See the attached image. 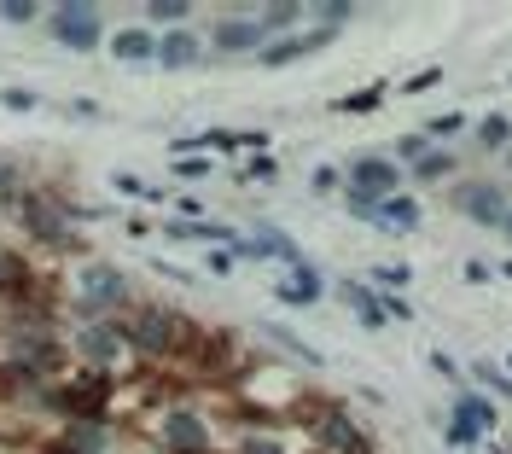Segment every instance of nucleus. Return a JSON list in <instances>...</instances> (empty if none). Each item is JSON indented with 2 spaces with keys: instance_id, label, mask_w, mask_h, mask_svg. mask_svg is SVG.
<instances>
[{
  "instance_id": "10",
  "label": "nucleus",
  "mask_w": 512,
  "mask_h": 454,
  "mask_svg": "<svg viewBox=\"0 0 512 454\" xmlns=\"http://www.w3.org/2000/svg\"><path fill=\"white\" fill-rule=\"evenodd\" d=\"M396 181H402V169L390 158H355L350 163V193L373 198V204H384V198L396 193Z\"/></svg>"
},
{
  "instance_id": "17",
  "label": "nucleus",
  "mask_w": 512,
  "mask_h": 454,
  "mask_svg": "<svg viewBox=\"0 0 512 454\" xmlns=\"http://www.w3.org/2000/svg\"><path fill=\"white\" fill-rule=\"evenodd\" d=\"M158 65H163V70L198 65V35H192V30H169V35L158 41Z\"/></svg>"
},
{
  "instance_id": "12",
  "label": "nucleus",
  "mask_w": 512,
  "mask_h": 454,
  "mask_svg": "<svg viewBox=\"0 0 512 454\" xmlns=\"http://www.w3.org/2000/svg\"><path fill=\"white\" fill-rule=\"evenodd\" d=\"M315 443H320V449H332V454H373V449H367V437H361L338 408H320V414H315Z\"/></svg>"
},
{
  "instance_id": "14",
  "label": "nucleus",
  "mask_w": 512,
  "mask_h": 454,
  "mask_svg": "<svg viewBox=\"0 0 512 454\" xmlns=\"http://www.w3.org/2000/svg\"><path fill=\"white\" fill-rule=\"evenodd\" d=\"M326 41H332V30H303V35H280V41H268V47H262V65H291V59H303V53H315V47H326Z\"/></svg>"
},
{
  "instance_id": "2",
  "label": "nucleus",
  "mask_w": 512,
  "mask_h": 454,
  "mask_svg": "<svg viewBox=\"0 0 512 454\" xmlns=\"http://www.w3.org/2000/svg\"><path fill=\"white\" fill-rule=\"evenodd\" d=\"M0 332H6V361H12L18 373H30L35 385L64 379V367H70V344L59 338V326L18 321V326H0Z\"/></svg>"
},
{
  "instance_id": "24",
  "label": "nucleus",
  "mask_w": 512,
  "mask_h": 454,
  "mask_svg": "<svg viewBox=\"0 0 512 454\" xmlns=\"http://www.w3.org/2000/svg\"><path fill=\"white\" fill-rule=\"evenodd\" d=\"M344 297H350V309H355L367 326H384V309L373 303V292H367V286H344Z\"/></svg>"
},
{
  "instance_id": "8",
  "label": "nucleus",
  "mask_w": 512,
  "mask_h": 454,
  "mask_svg": "<svg viewBox=\"0 0 512 454\" xmlns=\"http://www.w3.org/2000/svg\"><path fill=\"white\" fill-rule=\"evenodd\" d=\"M158 443H163L169 454H210V449H216L210 420H204V414H192V408H169V414H163Z\"/></svg>"
},
{
  "instance_id": "15",
  "label": "nucleus",
  "mask_w": 512,
  "mask_h": 454,
  "mask_svg": "<svg viewBox=\"0 0 512 454\" xmlns=\"http://www.w3.org/2000/svg\"><path fill=\"white\" fill-rule=\"evenodd\" d=\"M251 47H268L256 18H222L216 24V53H251Z\"/></svg>"
},
{
  "instance_id": "31",
  "label": "nucleus",
  "mask_w": 512,
  "mask_h": 454,
  "mask_svg": "<svg viewBox=\"0 0 512 454\" xmlns=\"http://www.w3.org/2000/svg\"><path fill=\"white\" fill-rule=\"evenodd\" d=\"M373 105H379V88H367V94H350L344 105H338V111H373Z\"/></svg>"
},
{
  "instance_id": "27",
  "label": "nucleus",
  "mask_w": 512,
  "mask_h": 454,
  "mask_svg": "<svg viewBox=\"0 0 512 454\" xmlns=\"http://www.w3.org/2000/svg\"><path fill=\"white\" fill-rule=\"evenodd\" d=\"M239 454H286V443L268 437V431H245V437H239Z\"/></svg>"
},
{
  "instance_id": "7",
  "label": "nucleus",
  "mask_w": 512,
  "mask_h": 454,
  "mask_svg": "<svg viewBox=\"0 0 512 454\" xmlns=\"http://www.w3.org/2000/svg\"><path fill=\"white\" fill-rule=\"evenodd\" d=\"M47 30H53V41H64V47H76V53H88V47H99V6H88V0H64V6H53L47 12Z\"/></svg>"
},
{
  "instance_id": "32",
  "label": "nucleus",
  "mask_w": 512,
  "mask_h": 454,
  "mask_svg": "<svg viewBox=\"0 0 512 454\" xmlns=\"http://www.w3.org/2000/svg\"><path fill=\"white\" fill-rule=\"evenodd\" d=\"M396 152H402V158H408V163H419V158H425V140H419V134H408V140H402Z\"/></svg>"
},
{
  "instance_id": "1",
  "label": "nucleus",
  "mask_w": 512,
  "mask_h": 454,
  "mask_svg": "<svg viewBox=\"0 0 512 454\" xmlns=\"http://www.w3.org/2000/svg\"><path fill=\"white\" fill-rule=\"evenodd\" d=\"M123 326H128V356L140 361H192L198 344H204V332L187 315L163 309V303H140Z\"/></svg>"
},
{
  "instance_id": "20",
  "label": "nucleus",
  "mask_w": 512,
  "mask_h": 454,
  "mask_svg": "<svg viewBox=\"0 0 512 454\" xmlns=\"http://www.w3.org/2000/svg\"><path fill=\"white\" fill-rule=\"evenodd\" d=\"M297 18H303V6H297V0H280V6H262L256 24H262V35H280V30H291Z\"/></svg>"
},
{
  "instance_id": "25",
  "label": "nucleus",
  "mask_w": 512,
  "mask_h": 454,
  "mask_svg": "<svg viewBox=\"0 0 512 454\" xmlns=\"http://www.w3.org/2000/svg\"><path fill=\"white\" fill-rule=\"evenodd\" d=\"M187 0H152V6H146V18H152V24H175V30H181V24H187Z\"/></svg>"
},
{
  "instance_id": "16",
  "label": "nucleus",
  "mask_w": 512,
  "mask_h": 454,
  "mask_svg": "<svg viewBox=\"0 0 512 454\" xmlns=\"http://www.w3.org/2000/svg\"><path fill=\"white\" fill-rule=\"evenodd\" d=\"M111 53L123 65H152L158 59V41H152V30H117L111 35Z\"/></svg>"
},
{
  "instance_id": "28",
  "label": "nucleus",
  "mask_w": 512,
  "mask_h": 454,
  "mask_svg": "<svg viewBox=\"0 0 512 454\" xmlns=\"http://www.w3.org/2000/svg\"><path fill=\"white\" fill-rule=\"evenodd\" d=\"M35 12H41L35 0H0V18L6 24H35Z\"/></svg>"
},
{
  "instance_id": "26",
  "label": "nucleus",
  "mask_w": 512,
  "mask_h": 454,
  "mask_svg": "<svg viewBox=\"0 0 512 454\" xmlns=\"http://www.w3.org/2000/svg\"><path fill=\"white\" fill-rule=\"evenodd\" d=\"M18 198H24V175L0 158V204H12V210H18Z\"/></svg>"
},
{
  "instance_id": "4",
  "label": "nucleus",
  "mask_w": 512,
  "mask_h": 454,
  "mask_svg": "<svg viewBox=\"0 0 512 454\" xmlns=\"http://www.w3.org/2000/svg\"><path fill=\"white\" fill-rule=\"evenodd\" d=\"M76 315L82 326L94 321H117V309H128V274L123 268H111V262H82V274H76Z\"/></svg>"
},
{
  "instance_id": "30",
  "label": "nucleus",
  "mask_w": 512,
  "mask_h": 454,
  "mask_svg": "<svg viewBox=\"0 0 512 454\" xmlns=\"http://www.w3.org/2000/svg\"><path fill=\"white\" fill-rule=\"evenodd\" d=\"M111 187H117V193H128V198H158V193H146V181H140V175H117V181H111Z\"/></svg>"
},
{
  "instance_id": "35",
  "label": "nucleus",
  "mask_w": 512,
  "mask_h": 454,
  "mask_svg": "<svg viewBox=\"0 0 512 454\" xmlns=\"http://www.w3.org/2000/svg\"><path fill=\"white\" fill-rule=\"evenodd\" d=\"M507 169H512V146H507Z\"/></svg>"
},
{
  "instance_id": "19",
  "label": "nucleus",
  "mask_w": 512,
  "mask_h": 454,
  "mask_svg": "<svg viewBox=\"0 0 512 454\" xmlns=\"http://www.w3.org/2000/svg\"><path fill=\"white\" fill-rule=\"evenodd\" d=\"M59 443L70 454H99V449H105V425H94V420H64Z\"/></svg>"
},
{
  "instance_id": "33",
  "label": "nucleus",
  "mask_w": 512,
  "mask_h": 454,
  "mask_svg": "<svg viewBox=\"0 0 512 454\" xmlns=\"http://www.w3.org/2000/svg\"><path fill=\"white\" fill-rule=\"evenodd\" d=\"M478 379H483V385H495V390H512L507 379H501V373H495V367H478Z\"/></svg>"
},
{
  "instance_id": "13",
  "label": "nucleus",
  "mask_w": 512,
  "mask_h": 454,
  "mask_svg": "<svg viewBox=\"0 0 512 454\" xmlns=\"http://www.w3.org/2000/svg\"><path fill=\"white\" fill-rule=\"evenodd\" d=\"M483 431H495V408H489L483 396H460V402H454V431H448V437H454V443H478Z\"/></svg>"
},
{
  "instance_id": "5",
  "label": "nucleus",
  "mask_w": 512,
  "mask_h": 454,
  "mask_svg": "<svg viewBox=\"0 0 512 454\" xmlns=\"http://www.w3.org/2000/svg\"><path fill=\"white\" fill-rule=\"evenodd\" d=\"M70 356L82 361V373H117L128 361V326L123 321H94V326H82L76 338H70Z\"/></svg>"
},
{
  "instance_id": "29",
  "label": "nucleus",
  "mask_w": 512,
  "mask_h": 454,
  "mask_svg": "<svg viewBox=\"0 0 512 454\" xmlns=\"http://www.w3.org/2000/svg\"><path fill=\"white\" fill-rule=\"evenodd\" d=\"M0 105H6V111H35L41 99H35L30 88H6V94H0Z\"/></svg>"
},
{
  "instance_id": "23",
  "label": "nucleus",
  "mask_w": 512,
  "mask_h": 454,
  "mask_svg": "<svg viewBox=\"0 0 512 454\" xmlns=\"http://www.w3.org/2000/svg\"><path fill=\"white\" fill-rule=\"evenodd\" d=\"M414 175L419 181H443V175H454V152H431V146H425V158L414 163Z\"/></svg>"
},
{
  "instance_id": "18",
  "label": "nucleus",
  "mask_w": 512,
  "mask_h": 454,
  "mask_svg": "<svg viewBox=\"0 0 512 454\" xmlns=\"http://www.w3.org/2000/svg\"><path fill=\"white\" fill-rule=\"evenodd\" d=\"M274 297H280V303H315V297H320V274L309 268V262H297L286 280H280V292H274Z\"/></svg>"
},
{
  "instance_id": "21",
  "label": "nucleus",
  "mask_w": 512,
  "mask_h": 454,
  "mask_svg": "<svg viewBox=\"0 0 512 454\" xmlns=\"http://www.w3.org/2000/svg\"><path fill=\"white\" fill-rule=\"evenodd\" d=\"M478 146H483V152H507V146H512V123H507V117H483V123H478Z\"/></svg>"
},
{
  "instance_id": "9",
  "label": "nucleus",
  "mask_w": 512,
  "mask_h": 454,
  "mask_svg": "<svg viewBox=\"0 0 512 454\" xmlns=\"http://www.w3.org/2000/svg\"><path fill=\"white\" fill-rule=\"evenodd\" d=\"M454 210L472 216V222H483V227H501L507 210H512V198L501 193L495 181H460V187H454Z\"/></svg>"
},
{
  "instance_id": "6",
  "label": "nucleus",
  "mask_w": 512,
  "mask_h": 454,
  "mask_svg": "<svg viewBox=\"0 0 512 454\" xmlns=\"http://www.w3.org/2000/svg\"><path fill=\"white\" fill-rule=\"evenodd\" d=\"M111 396H117V379H105V373H76V379H64V385H59V414H64V420L105 425Z\"/></svg>"
},
{
  "instance_id": "3",
  "label": "nucleus",
  "mask_w": 512,
  "mask_h": 454,
  "mask_svg": "<svg viewBox=\"0 0 512 454\" xmlns=\"http://www.w3.org/2000/svg\"><path fill=\"white\" fill-rule=\"evenodd\" d=\"M18 216H24V233H30L35 245L64 251V257H76V251H82L76 222H70V204H64L59 193H47V187H24V198H18Z\"/></svg>"
},
{
  "instance_id": "22",
  "label": "nucleus",
  "mask_w": 512,
  "mask_h": 454,
  "mask_svg": "<svg viewBox=\"0 0 512 454\" xmlns=\"http://www.w3.org/2000/svg\"><path fill=\"white\" fill-rule=\"evenodd\" d=\"M414 216H419L414 198H402V193H390V198L379 204V222H390V227H414Z\"/></svg>"
},
{
  "instance_id": "34",
  "label": "nucleus",
  "mask_w": 512,
  "mask_h": 454,
  "mask_svg": "<svg viewBox=\"0 0 512 454\" xmlns=\"http://www.w3.org/2000/svg\"><path fill=\"white\" fill-rule=\"evenodd\" d=\"M501 227H507V233H512V210H507V222H501Z\"/></svg>"
},
{
  "instance_id": "11",
  "label": "nucleus",
  "mask_w": 512,
  "mask_h": 454,
  "mask_svg": "<svg viewBox=\"0 0 512 454\" xmlns=\"http://www.w3.org/2000/svg\"><path fill=\"white\" fill-rule=\"evenodd\" d=\"M35 292V262L12 245H0V309H18Z\"/></svg>"
}]
</instances>
